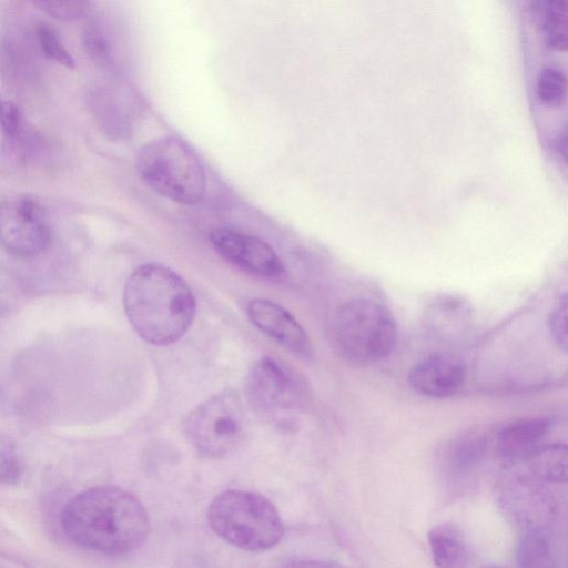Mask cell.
Returning <instances> with one entry per match:
<instances>
[{
  "label": "cell",
  "instance_id": "obj_1",
  "mask_svg": "<svg viewBox=\"0 0 568 568\" xmlns=\"http://www.w3.org/2000/svg\"><path fill=\"white\" fill-rule=\"evenodd\" d=\"M60 525L73 545L106 556L139 549L150 532L143 504L116 486L91 487L74 495L61 511Z\"/></svg>",
  "mask_w": 568,
  "mask_h": 568
},
{
  "label": "cell",
  "instance_id": "obj_2",
  "mask_svg": "<svg viewBox=\"0 0 568 568\" xmlns=\"http://www.w3.org/2000/svg\"><path fill=\"white\" fill-rule=\"evenodd\" d=\"M123 305L133 329L153 345L179 341L196 312L195 296L187 283L158 263L133 271L124 286Z\"/></svg>",
  "mask_w": 568,
  "mask_h": 568
},
{
  "label": "cell",
  "instance_id": "obj_3",
  "mask_svg": "<svg viewBox=\"0 0 568 568\" xmlns=\"http://www.w3.org/2000/svg\"><path fill=\"white\" fill-rule=\"evenodd\" d=\"M212 530L227 544L246 551H264L283 538L285 527L276 507L264 496L230 489L210 504Z\"/></svg>",
  "mask_w": 568,
  "mask_h": 568
},
{
  "label": "cell",
  "instance_id": "obj_4",
  "mask_svg": "<svg viewBox=\"0 0 568 568\" xmlns=\"http://www.w3.org/2000/svg\"><path fill=\"white\" fill-rule=\"evenodd\" d=\"M331 335L336 352L346 362L369 365L393 352L397 328L386 306L359 296L343 302L336 308Z\"/></svg>",
  "mask_w": 568,
  "mask_h": 568
},
{
  "label": "cell",
  "instance_id": "obj_5",
  "mask_svg": "<svg viewBox=\"0 0 568 568\" xmlns=\"http://www.w3.org/2000/svg\"><path fill=\"white\" fill-rule=\"evenodd\" d=\"M136 173L155 193L180 204L200 202L206 190L204 168L181 139L163 136L144 144L136 154Z\"/></svg>",
  "mask_w": 568,
  "mask_h": 568
},
{
  "label": "cell",
  "instance_id": "obj_6",
  "mask_svg": "<svg viewBox=\"0 0 568 568\" xmlns=\"http://www.w3.org/2000/svg\"><path fill=\"white\" fill-rule=\"evenodd\" d=\"M182 427L186 439L200 455L221 459L241 446L248 424L240 396L223 390L193 408Z\"/></svg>",
  "mask_w": 568,
  "mask_h": 568
},
{
  "label": "cell",
  "instance_id": "obj_7",
  "mask_svg": "<svg viewBox=\"0 0 568 568\" xmlns=\"http://www.w3.org/2000/svg\"><path fill=\"white\" fill-rule=\"evenodd\" d=\"M250 406L263 417L288 423L306 404L305 379L286 363L261 357L251 368L245 384Z\"/></svg>",
  "mask_w": 568,
  "mask_h": 568
},
{
  "label": "cell",
  "instance_id": "obj_8",
  "mask_svg": "<svg viewBox=\"0 0 568 568\" xmlns=\"http://www.w3.org/2000/svg\"><path fill=\"white\" fill-rule=\"evenodd\" d=\"M52 229L43 206L28 195H16L0 203V243L10 254L36 257L48 250Z\"/></svg>",
  "mask_w": 568,
  "mask_h": 568
},
{
  "label": "cell",
  "instance_id": "obj_9",
  "mask_svg": "<svg viewBox=\"0 0 568 568\" xmlns=\"http://www.w3.org/2000/svg\"><path fill=\"white\" fill-rule=\"evenodd\" d=\"M212 246L224 260L254 276L280 278L284 266L275 251L262 239L232 229H214Z\"/></svg>",
  "mask_w": 568,
  "mask_h": 568
},
{
  "label": "cell",
  "instance_id": "obj_10",
  "mask_svg": "<svg viewBox=\"0 0 568 568\" xmlns=\"http://www.w3.org/2000/svg\"><path fill=\"white\" fill-rule=\"evenodd\" d=\"M254 326L294 355L308 359L313 356L311 341L300 323L281 305L255 298L247 306Z\"/></svg>",
  "mask_w": 568,
  "mask_h": 568
},
{
  "label": "cell",
  "instance_id": "obj_11",
  "mask_svg": "<svg viewBox=\"0 0 568 568\" xmlns=\"http://www.w3.org/2000/svg\"><path fill=\"white\" fill-rule=\"evenodd\" d=\"M2 129L1 154L13 164H31L44 159L47 140L23 116L12 102H3L0 111Z\"/></svg>",
  "mask_w": 568,
  "mask_h": 568
},
{
  "label": "cell",
  "instance_id": "obj_12",
  "mask_svg": "<svg viewBox=\"0 0 568 568\" xmlns=\"http://www.w3.org/2000/svg\"><path fill=\"white\" fill-rule=\"evenodd\" d=\"M465 379L463 361L450 353H434L417 363L408 381L419 394L428 397H449L458 392Z\"/></svg>",
  "mask_w": 568,
  "mask_h": 568
},
{
  "label": "cell",
  "instance_id": "obj_13",
  "mask_svg": "<svg viewBox=\"0 0 568 568\" xmlns=\"http://www.w3.org/2000/svg\"><path fill=\"white\" fill-rule=\"evenodd\" d=\"M503 497L505 508L525 530L546 529L550 523L555 505L550 494L537 483L517 478Z\"/></svg>",
  "mask_w": 568,
  "mask_h": 568
},
{
  "label": "cell",
  "instance_id": "obj_14",
  "mask_svg": "<svg viewBox=\"0 0 568 568\" xmlns=\"http://www.w3.org/2000/svg\"><path fill=\"white\" fill-rule=\"evenodd\" d=\"M110 88H98L90 97L91 111L110 138L123 139L132 130L134 106L126 104Z\"/></svg>",
  "mask_w": 568,
  "mask_h": 568
},
{
  "label": "cell",
  "instance_id": "obj_15",
  "mask_svg": "<svg viewBox=\"0 0 568 568\" xmlns=\"http://www.w3.org/2000/svg\"><path fill=\"white\" fill-rule=\"evenodd\" d=\"M550 422L546 418H527L513 422L500 429L497 446L506 459L527 457L546 436Z\"/></svg>",
  "mask_w": 568,
  "mask_h": 568
},
{
  "label": "cell",
  "instance_id": "obj_16",
  "mask_svg": "<svg viewBox=\"0 0 568 568\" xmlns=\"http://www.w3.org/2000/svg\"><path fill=\"white\" fill-rule=\"evenodd\" d=\"M427 538L436 566L455 568L467 565L468 550L457 526L448 523L436 525Z\"/></svg>",
  "mask_w": 568,
  "mask_h": 568
},
{
  "label": "cell",
  "instance_id": "obj_17",
  "mask_svg": "<svg viewBox=\"0 0 568 568\" xmlns=\"http://www.w3.org/2000/svg\"><path fill=\"white\" fill-rule=\"evenodd\" d=\"M487 448L488 433L481 428H475L458 436L449 444L444 462L450 473L467 474L483 459Z\"/></svg>",
  "mask_w": 568,
  "mask_h": 568
},
{
  "label": "cell",
  "instance_id": "obj_18",
  "mask_svg": "<svg viewBox=\"0 0 568 568\" xmlns=\"http://www.w3.org/2000/svg\"><path fill=\"white\" fill-rule=\"evenodd\" d=\"M530 470L540 479L552 483L567 480V447L552 443L535 448L527 457Z\"/></svg>",
  "mask_w": 568,
  "mask_h": 568
},
{
  "label": "cell",
  "instance_id": "obj_19",
  "mask_svg": "<svg viewBox=\"0 0 568 568\" xmlns=\"http://www.w3.org/2000/svg\"><path fill=\"white\" fill-rule=\"evenodd\" d=\"M516 560L520 567H548L552 550L547 529L525 530L516 548Z\"/></svg>",
  "mask_w": 568,
  "mask_h": 568
},
{
  "label": "cell",
  "instance_id": "obj_20",
  "mask_svg": "<svg viewBox=\"0 0 568 568\" xmlns=\"http://www.w3.org/2000/svg\"><path fill=\"white\" fill-rule=\"evenodd\" d=\"M544 41L549 50L566 51L568 44L567 0H545Z\"/></svg>",
  "mask_w": 568,
  "mask_h": 568
},
{
  "label": "cell",
  "instance_id": "obj_21",
  "mask_svg": "<svg viewBox=\"0 0 568 568\" xmlns=\"http://www.w3.org/2000/svg\"><path fill=\"white\" fill-rule=\"evenodd\" d=\"M536 95L547 106L558 108L566 101L567 79L562 71L544 67L536 79Z\"/></svg>",
  "mask_w": 568,
  "mask_h": 568
},
{
  "label": "cell",
  "instance_id": "obj_22",
  "mask_svg": "<svg viewBox=\"0 0 568 568\" xmlns=\"http://www.w3.org/2000/svg\"><path fill=\"white\" fill-rule=\"evenodd\" d=\"M37 37L43 53L52 61L68 68H74V59L63 45L57 30L47 22H40L36 28Z\"/></svg>",
  "mask_w": 568,
  "mask_h": 568
},
{
  "label": "cell",
  "instance_id": "obj_23",
  "mask_svg": "<svg viewBox=\"0 0 568 568\" xmlns=\"http://www.w3.org/2000/svg\"><path fill=\"white\" fill-rule=\"evenodd\" d=\"M45 14L59 21H77L88 11L90 0H31Z\"/></svg>",
  "mask_w": 568,
  "mask_h": 568
},
{
  "label": "cell",
  "instance_id": "obj_24",
  "mask_svg": "<svg viewBox=\"0 0 568 568\" xmlns=\"http://www.w3.org/2000/svg\"><path fill=\"white\" fill-rule=\"evenodd\" d=\"M84 45L91 58L101 67H112V53L108 38L97 21L87 24L84 31Z\"/></svg>",
  "mask_w": 568,
  "mask_h": 568
},
{
  "label": "cell",
  "instance_id": "obj_25",
  "mask_svg": "<svg viewBox=\"0 0 568 568\" xmlns=\"http://www.w3.org/2000/svg\"><path fill=\"white\" fill-rule=\"evenodd\" d=\"M21 475V460L14 443L0 433V485L16 483Z\"/></svg>",
  "mask_w": 568,
  "mask_h": 568
},
{
  "label": "cell",
  "instance_id": "obj_26",
  "mask_svg": "<svg viewBox=\"0 0 568 568\" xmlns=\"http://www.w3.org/2000/svg\"><path fill=\"white\" fill-rule=\"evenodd\" d=\"M549 332L559 347L567 349V297L562 295L548 320Z\"/></svg>",
  "mask_w": 568,
  "mask_h": 568
},
{
  "label": "cell",
  "instance_id": "obj_27",
  "mask_svg": "<svg viewBox=\"0 0 568 568\" xmlns=\"http://www.w3.org/2000/svg\"><path fill=\"white\" fill-rule=\"evenodd\" d=\"M2 102L0 101V111H1Z\"/></svg>",
  "mask_w": 568,
  "mask_h": 568
}]
</instances>
